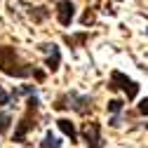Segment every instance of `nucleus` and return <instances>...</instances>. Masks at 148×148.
Returning <instances> with one entry per match:
<instances>
[{
  "instance_id": "obj_5",
  "label": "nucleus",
  "mask_w": 148,
  "mask_h": 148,
  "mask_svg": "<svg viewBox=\"0 0 148 148\" xmlns=\"http://www.w3.org/2000/svg\"><path fill=\"white\" fill-rule=\"evenodd\" d=\"M61 101H68L66 106L75 108L78 113H87V110H92V99H89V97H80V94H75V92H71V94L61 97ZM66 106H64V108H66Z\"/></svg>"
},
{
  "instance_id": "obj_2",
  "label": "nucleus",
  "mask_w": 148,
  "mask_h": 148,
  "mask_svg": "<svg viewBox=\"0 0 148 148\" xmlns=\"http://www.w3.org/2000/svg\"><path fill=\"white\" fill-rule=\"evenodd\" d=\"M35 113H38V97H31L26 101V115L21 118L19 127H16V132H14V141H24L26 134L35 127Z\"/></svg>"
},
{
  "instance_id": "obj_9",
  "label": "nucleus",
  "mask_w": 148,
  "mask_h": 148,
  "mask_svg": "<svg viewBox=\"0 0 148 148\" xmlns=\"http://www.w3.org/2000/svg\"><path fill=\"white\" fill-rule=\"evenodd\" d=\"M40 148H61V141L54 136L52 132H47V134H45V139L40 141Z\"/></svg>"
},
{
  "instance_id": "obj_7",
  "label": "nucleus",
  "mask_w": 148,
  "mask_h": 148,
  "mask_svg": "<svg viewBox=\"0 0 148 148\" xmlns=\"http://www.w3.org/2000/svg\"><path fill=\"white\" fill-rule=\"evenodd\" d=\"M42 49L49 52V57H47V68L49 71H57L59 68V61H61V52L57 45H42Z\"/></svg>"
},
{
  "instance_id": "obj_1",
  "label": "nucleus",
  "mask_w": 148,
  "mask_h": 148,
  "mask_svg": "<svg viewBox=\"0 0 148 148\" xmlns=\"http://www.w3.org/2000/svg\"><path fill=\"white\" fill-rule=\"evenodd\" d=\"M0 71L5 75H10V78H28L33 73V68L26 61H21L19 52L14 47H10V45L0 47Z\"/></svg>"
},
{
  "instance_id": "obj_8",
  "label": "nucleus",
  "mask_w": 148,
  "mask_h": 148,
  "mask_svg": "<svg viewBox=\"0 0 148 148\" xmlns=\"http://www.w3.org/2000/svg\"><path fill=\"white\" fill-rule=\"evenodd\" d=\"M57 125H59V129H61V132L71 139V141H75L78 139V132H75V125H73L71 120H66V118H59L57 120Z\"/></svg>"
},
{
  "instance_id": "obj_6",
  "label": "nucleus",
  "mask_w": 148,
  "mask_h": 148,
  "mask_svg": "<svg viewBox=\"0 0 148 148\" xmlns=\"http://www.w3.org/2000/svg\"><path fill=\"white\" fill-rule=\"evenodd\" d=\"M73 16H75V5L71 3V0H61V3L57 5V19L61 26H71Z\"/></svg>"
},
{
  "instance_id": "obj_13",
  "label": "nucleus",
  "mask_w": 148,
  "mask_h": 148,
  "mask_svg": "<svg viewBox=\"0 0 148 148\" xmlns=\"http://www.w3.org/2000/svg\"><path fill=\"white\" fill-rule=\"evenodd\" d=\"M139 113H141V115H148V97L139 103Z\"/></svg>"
},
{
  "instance_id": "obj_12",
  "label": "nucleus",
  "mask_w": 148,
  "mask_h": 148,
  "mask_svg": "<svg viewBox=\"0 0 148 148\" xmlns=\"http://www.w3.org/2000/svg\"><path fill=\"white\" fill-rule=\"evenodd\" d=\"M12 101V94H10V92H5L3 87H0V106H7Z\"/></svg>"
},
{
  "instance_id": "obj_3",
  "label": "nucleus",
  "mask_w": 148,
  "mask_h": 148,
  "mask_svg": "<svg viewBox=\"0 0 148 148\" xmlns=\"http://www.w3.org/2000/svg\"><path fill=\"white\" fill-rule=\"evenodd\" d=\"M108 87H113V89H122L125 94H127L129 101L136 99V94H139V85H136L134 80H129L125 73H120V71H113V73H110V85H108Z\"/></svg>"
},
{
  "instance_id": "obj_10",
  "label": "nucleus",
  "mask_w": 148,
  "mask_h": 148,
  "mask_svg": "<svg viewBox=\"0 0 148 148\" xmlns=\"http://www.w3.org/2000/svg\"><path fill=\"white\" fill-rule=\"evenodd\" d=\"M10 122H12V115H10V113H3V110H0V134L10 129Z\"/></svg>"
},
{
  "instance_id": "obj_4",
  "label": "nucleus",
  "mask_w": 148,
  "mask_h": 148,
  "mask_svg": "<svg viewBox=\"0 0 148 148\" xmlns=\"http://www.w3.org/2000/svg\"><path fill=\"white\" fill-rule=\"evenodd\" d=\"M82 134H85L87 148H103V139H101V127H99V122H87L85 129H82Z\"/></svg>"
},
{
  "instance_id": "obj_11",
  "label": "nucleus",
  "mask_w": 148,
  "mask_h": 148,
  "mask_svg": "<svg viewBox=\"0 0 148 148\" xmlns=\"http://www.w3.org/2000/svg\"><path fill=\"white\" fill-rule=\"evenodd\" d=\"M122 110V101L120 99H110L108 101V113H120Z\"/></svg>"
}]
</instances>
